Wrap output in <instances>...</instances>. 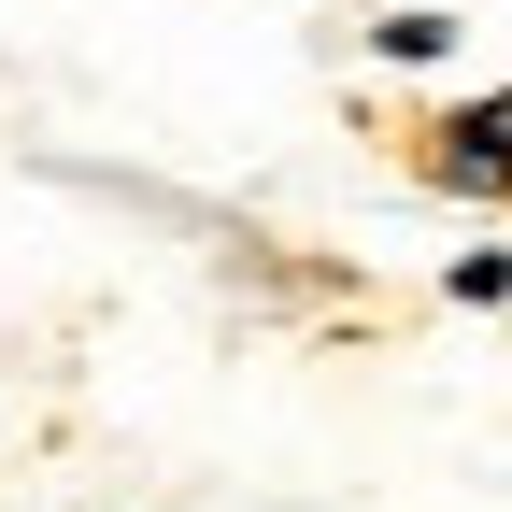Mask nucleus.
Returning a JSON list of instances; mask_svg holds the SVG:
<instances>
[{"label": "nucleus", "mask_w": 512, "mask_h": 512, "mask_svg": "<svg viewBox=\"0 0 512 512\" xmlns=\"http://www.w3.org/2000/svg\"><path fill=\"white\" fill-rule=\"evenodd\" d=\"M413 171L441 185V200H498V214H512V86L427 114V128H413Z\"/></svg>", "instance_id": "f257e3e1"}, {"label": "nucleus", "mask_w": 512, "mask_h": 512, "mask_svg": "<svg viewBox=\"0 0 512 512\" xmlns=\"http://www.w3.org/2000/svg\"><path fill=\"white\" fill-rule=\"evenodd\" d=\"M441 299H456V313H512V242L484 228L470 256H441Z\"/></svg>", "instance_id": "7ed1b4c3"}, {"label": "nucleus", "mask_w": 512, "mask_h": 512, "mask_svg": "<svg viewBox=\"0 0 512 512\" xmlns=\"http://www.w3.org/2000/svg\"><path fill=\"white\" fill-rule=\"evenodd\" d=\"M356 43L384 57V72H456V43H470V29L441 15V0H384V15H370Z\"/></svg>", "instance_id": "f03ea898"}]
</instances>
